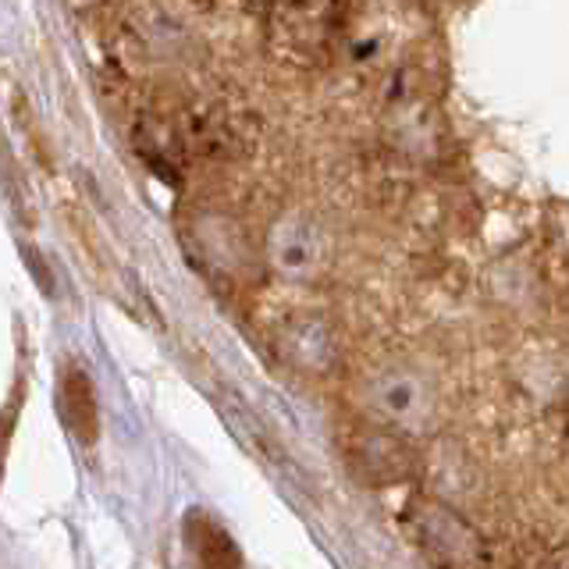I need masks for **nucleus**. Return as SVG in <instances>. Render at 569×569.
Instances as JSON below:
<instances>
[{"instance_id":"obj_1","label":"nucleus","mask_w":569,"mask_h":569,"mask_svg":"<svg viewBox=\"0 0 569 569\" xmlns=\"http://www.w3.org/2000/svg\"><path fill=\"white\" fill-rule=\"evenodd\" d=\"M260 118L221 97H196L136 121V147L157 168L231 164L257 150Z\"/></svg>"},{"instance_id":"obj_2","label":"nucleus","mask_w":569,"mask_h":569,"mask_svg":"<svg viewBox=\"0 0 569 569\" xmlns=\"http://www.w3.org/2000/svg\"><path fill=\"white\" fill-rule=\"evenodd\" d=\"M402 527L431 569H495L485 533L438 498L417 495L406 506Z\"/></svg>"},{"instance_id":"obj_3","label":"nucleus","mask_w":569,"mask_h":569,"mask_svg":"<svg viewBox=\"0 0 569 569\" xmlns=\"http://www.w3.org/2000/svg\"><path fill=\"white\" fill-rule=\"evenodd\" d=\"M346 26V0H278L267 14V47L289 68H317L331 58Z\"/></svg>"},{"instance_id":"obj_4","label":"nucleus","mask_w":569,"mask_h":569,"mask_svg":"<svg viewBox=\"0 0 569 569\" xmlns=\"http://www.w3.org/2000/svg\"><path fill=\"white\" fill-rule=\"evenodd\" d=\"M342 456L352 477L373 488L402 485L417 473V449L409 445V435L378 420L352 423L342 431Z\"/></svg>"},{"instance_id":"obj_5","label":"nucleus","mask_w":569,"mask_h":569,"mask_svg":"<svg viewBox=\"0 0 569 569\" xmlns=\"http://www.w3.org/2000/svg\"><path fill=\"white\" fill-rule=\"evenodd\" d=\"M186 249L203 271L239 278L249 267V242L242 228L224 213H196L186 224Z\"/></svg>"},{"instance_id":"obj_6","label":"nucleus","mask_w":569,"mask_h":569,"mask_svg":"<svg viewBox=\"0 0 569 569\" xmlns=\"http://www.w3.org/2000/svg\"><path fill=\"white\" fill-rule=\"evenodd\" d=\"M373 420L396 427L402 435H413L431 420V391L420 385L417 373L406 370H381L367 388Z\"/></svg>"},{"instance_id":"obj_7","label":"nucleus","mask_w":569,"mask_h":569,"mask_svg":"<svg viewBox=\"0 0 569 569\" xmlns=\"http://www.w3.org/2000/svg\"><path fill=\"white\" fill-rule=\"evenodd\" d=\"M278 356L292 370L328 373L338 363V335L325 317L296 313L278 328Z\"/></svg>"},{"instance_id":"obj_8","label":"nucleus","mask_w":569,"mask_h":569,"mask_svg":"<svg viewBox=\"0 0 569 569\" xmlns=\"http://www.w3.org/2000/svg\"><path fill=\"white\" fill-rule=\"evenodd\" d=\"M267 253L284 278H313L325 263V239L307 218H281L271 228Z\"/></svg>"},{"instance_id":"obj_9","label":"nucleus","mask_w":569,"mask_h":569,"mask_svg":"<svg viewBox=\"0 0 569 569\" xmlns=\"http://www.w3.org/2000/svg\"><path fill=\"white\" fill-rule=\"evenodd\" d=\"M61 413L68 431L76 435L82 445L97 441V396H93V381L86 378V370L71 367L61 378Z\"/></svg>"},{"instance_id":"obj_10","label":"nucleus","mask_w":569,"mask_h":569,"mask_svg":"<svg viewBox=\"0 0 569 569\" xmlns=\"http://www.w3.org/2000/svg\"><path fill=\"white\" fill-rule=\"evenodd\" d=\"M189 545L200 569H239V548L231 545L228 533L210 520L189 523Z\"/></svg>"},{"instance_id":"obj_11","label":"nucleus","mask_w":569,"mask_h":569,"mask_svg":"<svg viewBox=\"0 0 569 569\" xmlns=\"http://www.w3.org/2000/svg\"><path fill=\"white\" fill-rule=\"evenodd\" d=\"M520 569H569V545H538L520 559Z\"/></svg>"},{"instance_id":"obj_12","label":"nucleus","mask_w":569,"mask_h":569,"mask_svg":"<svg viewBox=\"0 0 569 569\" xmlns=\"http://www.w3.org/2000/svg\"><path fill=\"white\" fill-rule=\"evenodd\" d=\"M200 4H210V0H200Z\"/></svg>"},{"instance_id":"obj_13","label":"nucleus","mask_w":569,"mask_h":569,"mask_svg":"<svg viewBox=\"0 0 569 569\" xmlns=\"http://www.w3.org/2000/svg\"><path fill=\"white\" fill-rule=\"evenodd\" d=\"M566 431H569V427H566Z\"/></svg>"}]
</instances>
